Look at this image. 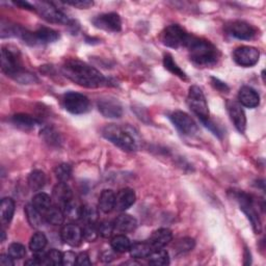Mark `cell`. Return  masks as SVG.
Instances as JSON below:
<instances>
[{
    "instance_id": "obj_1",
    "label": "cell",
    "mask_w": 266,
    "mask_h": 266,
    "mask_svg": "<svg viewBox=\"0 0 266 266\" xmlns=\"http://www.w3.org/2000/svg\"><path fill=\"white\" fill-rule=\"evenodd\" d=\"M62 72L74 83L87 88H97L107 82L100 71L79 60L67 61L62 68Z\"/></svg>"
},
{
    "instance_id": "obj_2",
    "label": "cell",
    "mask_w": 266,
    "mask_h": 266,
    "mask_svg": "<svg viewBox=\"0 0 266 266\" xmlns=\"http://www.w3.org/2000/svg\"><path fill=\"white\" fill-rule=\"evenodd\" d=\"M191 62L199 67L214 66L218 58L219 52L210 41L202 38L190 36L186 44Z\"/></svg>"
},
{
    "instance_id": "obj_3",
    "label": "cell",
    "mask_w": 266,
    "mask_h": 266,
    "mask_svg": "<svg viewBox=\"0 0 266 266\" xmlns=\"http://www.w3.org/2000/svg\"><path fill=\"white\" fill-rule=\"evenodd\" d=\"M102 135L107 141L124 151L133 152L139 149L138 135L131 127L109 124L102 129Z\"/></svg>"
},
{
    "instance_id": "obj_4",
    "label": "cell",
    "mask_w": 266,
    "mask_h": 266,
    "mask_svg": "<svg viewBox=\"0 0 266 266\" xmlns=\"http://www.w3.org/2000/svg\"><path fill=\"white\" fill-rule=\"evenodd\" d=\"M2 69L8 76L17 81L25 72L21 62V55L17 48L5 46L2 49Z\"/></svg>"
},
{
    "instance_id": "obj_5",
    "label": "cell",
    "mask_w": 266,
    "mask_h": 266,
    "mask_svg": "<svg viewBox=\"0 0 266 266\" xmlns=\"http://www.w3.org/2000/svg\"><path fill=\"white\" fill-rule=\"evenodd\" d=\"M187 105L189 109L199 117L202 124L210 119L208 103H207L202 88H200L199 86L193 85L189 87L187 95Z\"/></svg>"
},
{
    "instance_id": "obj_6",
    "label": "cell",
    "mask_w": 266,
    "mask_h": 266,
    "mask_svg": "<svg viewBox=\"0 0 266 266\" xmlns=\"http://www.w3.org/2000/svg\"><path fill=\"white\" fill-rule=\"evenodd\" d=\"M189 37L183 27L178 24H172L161 32L160 41L167 47L178 49L180 47H186Z\"/></svg>"
},
{
    "instance_id": "obj_7",
    "label": "cell",
    "mask_w": 266,
    "mask_h": 266,
    "mask_svg": "<svg viewBox=\"0 0 266 266\" xmlns=\"http://www.w3.org/2000/svg\"><path fill=\"white\" fill-rule=\"evenodd\" d=\"M235 199L239 203L240 209L249 219L256 234H260L262 231V224L252 197L243 193V191H238V193H235Z\"/></svg>"
},
{
    "instance_id": "obj_8",
    "label": "cell",
    "mask_w": 266,
    "mask_h": 266,
    "mask_svg": "<svg viewBox=\"0 0 266 266\" xmlns=\"http://www.w3.org/2000/svg\"><path fill=\"white\" fill-rule=\"evenodd\" d=\"M34 6L36 8V12L39 13L40 16L50 23L68 25L71 21L67 15L64 14L53 3L42 2L36 3Z\"/></svg>"
},
{
    "instance_id": "obj_9",
    "label": "cell",
    "mask_w": 266,
    "mask_h": 266,
    "mask_svg": "<svg viewBox=\"0 0 266 266\" xmlns=\"http://www.w3.org/2000/svg\"><path fill=\"white\" fill-rule=\"evenodd\" d=\"M63 103L65 108L73 114H82L90 110L91 103L88 98L82 94L69 92L64 95Z\"/></svg>"
},
{
    "instance_id": "obj_10",
    "label": "cell",
    "mask_w": 266,
    "mask_h": 266,
    "mask_svg": "<svg viewBox=\"0 0 266 266\" xmlns=\"http://www.w3.org/2000/svg\"><path fill=\"white\" fill-rule=\"evenodd\" d=\"M170 119L174 126L184 136H195L198 132V125L193 117L184 111L177 110L170 114Z\"/></svg>"
},
{
    "instance_id": "obj_11",
    "label": "cell",
    "mask_w": 266,
    "mask_h": 266,
    "mask_svg": "<svg viewBox=\"0 0 266 266\" xmlns=\"http://www.w3.org/2000/svg\"><path fill=\"white\" fill-rule=\"evenodd\" d=\"M260 51L252 46H240L233 52V58L236 64L241 67H253L259 62Z\"/></svg>"
},
{
    "instance_id": "obj_12",
    "label": "cell",
    "mask_w": 266,
    "mask_h": 266,
    "mask_svg": "<svg viewBox=\"0 0 266 266\" xmlns=\"http://www.w3.org/2000/svg\"><path fill=\"white\" fill-rule=\"evenodd\" d=\"M93 24L97 28L110 33H119L122 29V20L120 15L116 13L99 15V16L93 19Z\"/></svg>"
},
{
    "instance_id": "obj_13",
    "label": "cell",
    "mask_w": 266,
    "mask_h": 266,
    "mask_svg": "<svg viewBox=\"0 0 266 266\" xmlns=\"http://www.w3.org/2000/svg\"><path fill=\"white\" fill-rule=\"evenodd\" d=\"M226 31L229 35L239 40H252L257 34L256 28L253 25L240 20H236L227 24Z\"/></svg>"
},
{
    "instance_id": "obj_14",
    "label": "cell",
    "mask_w": 266,
    "mask_h": 266,
    "mask_svg": "<svg viewBox=\"0 0 266 266\" xmlns=\"http://www.w3.org/2000/svg\"><path fill=\"white\" fill-rule=\"evenodd\" d=\"M227 109L234 126L240 133H244L246 128V116L240 103L234 100L227 101Z\"/></svg>"
},
{
    "instance_id": "obj_15",
    "label": "cell",
    "mask_w": 266,
    "mask_h": 266,
    "mask_svg": "<svg viewBox=\"0 0 266 266\" xmlns=\"http://www.w3.org/2000/svg\"><path fill=\"white\" fill-rule=\"evenodd\" d=\"M99 111L105 117L119 119L123 114V108L119 102L114 99H101L97 103Z\"/></svg>"
},
{
    "instance_id": "obj_16",
    "label": "cell",
    "mask_w": 266,
    "mask_h": 266,
    "mask_svg": "<svg viewBox=\"0 0 266 266\" xmlns=\"http://www.w3.org/2000/svg\"><path fill=\"white\" fill-rule=\"evenodd\" d=\"M61 236L62 240L71 246L79 245L83 238L82 230L79 226L74 224H68L64 226L61 232Z\"/></svg>"
},
{
    "instance_id": "obj_17",
    "label": "cell",
    "mask_w": 266,
    "mask_h": 266,
    "mask_svg": "<svg viewBox=\"0 0 266 266\" xmlns=\"http://www.w3.org/2000/svg\"><path fill=\"white\" fill-rule=\"evenodd\" d=\"M137 195L131 188H123L115 195L114 209L117 211H125L136 203Z\"/></svg>"
},
{
    "instance_id": "obj_18",
    "label": "cell",
    "mask_w": 266,
    "mask_h": 266,
    "mask_svg": "<svg viewBox=\"0 0 266 266\" xmlns=\"http://www.w3.org/2000/svg\"><path fill=\"white\" fill-rule=\"evenodd\" d=\"M238 101L241 106L255 108L260 104V96L253 87L242 86L238 93Z\"/></svg>"
},
{
    "instance_id": "obj_19",
    "label": "cell",
    "mask_w": 266,
    "mask_h": 266,
    "mask_svg": "<svg viewBox=\"0 0 266 266\" xmlns=\"http://www.w3.org/2000/svg\"><path fill=\"white\" fill-rule=\"evenodd\" d=\"M173 239V233L170 229H158L151 235L150 239L148 242L150 243L151 247L154 249H159L169 244Z\"/></svg>"
},
{
    "instance_id": "obj_20",
    "label": "cell",
    "mask_w": 266,
    "mask_h": 266,
    "mask_svg": "<svg viewBox=\"0 0 266 266\" xmlns=\"http://www.w3.org/2000/svg\"><path fill=\"white\" fill-rule=\"evenodd\" d=\"M53 198L56 202V204L64 209V207L73 200V194L72 190L69 187V185L65 182L58 183L54 189H53Z\"/></svg>"
},
{
    "instance_id": "obj_21",
    "label": "cell",
    "mask_w": 266,
    "mask_h": 266,
    "mask_svg": "<svg viewBox=\"0 0 266 266\" xmlns=\"http://www.w3.org/2000/svg\"><path fill=\"white\" fill-rule=\"evenodd\" d=\"M113 224L114 230L122 233H130L137 229L138 220L129 214H121L116 217Z\"/></svg>"
},
{
    "instance_id": "obj_22",
    "label": "cell",
    "mask_w": 266,
    "mask_h": 266,
    "mask_svg": "<svg viewBox=\"0 0 266 266\" xmlns=\"http://www.w3.org/2000/svg\"><path fill=\"white\" fill-rule=\"evenodd\" d=\"M35 45L37 44H49L60 39V34L49 27H41L34 33Z\"/></svg>"
},
{
    "instance_id": "obj_23",
    "label": "cell",
    "mask_w": 266,
    "mask_h": 266,
    "mask_svg": "<svg viewBox=\"0 0 266 266\" xmlns=\"http://www.w3.org/2000/svg\"><path fill=\"white\" fill-rule=\"evenodd\" d=\"M11 121L15 126L23 130H31L39 123L36 117L26 113L15 114L12 116Z\"/></svg>"
},
{
    "instance_id": "obj_24",
    "label": "cell",
    "mask_w": 266,
    "mask_h": 266,
    "mask_svg": "<svg viewBox=\"0 0 266 266\" xmlns=\"http://www.w3.org/2000/svg\"><path fill=\"white\" fill-rule=\"evenodd\" d=\"M115 203V195L111 189H104L101 193L99 198V209L104 212L109 213L112 209H114Z\"/></svg>"
},
{
    "instance_id": "obj_25",
    "label": "cell",
    "mask_w": 266,
    "mask_h": 266,
    "mask_svg": "<svg viewBox=\"0 0 266 266\" xmlns=\"http://www.w3.org/2000/svg\"><path fill=\"white\" fill-rule=\"evenodd\" d=\"M15 212V202L11 198H5L0 205V218L4 226L9 225L13 219Z\"/></svg>"
},
{
    "instance_id": "obj_26",
    "label": "cell",
    "mask_w": 266,
    "mask_h": 266,
    "mask_svg": "<svg viewBox=\"0 0 266 266\" xmlns=\"http://www.w3.org/2000/svg\"><path fill=\"white\" fill-rule=\"evenodd\" d=\"M65 213L64 210L60 206H51L50 208L44 213V217L47 220V223L53 226H60L64 223L65 220Z\"/></svg>"
},
{
    "instance_id": "obj_27",
    "label": "cell",
    "mask_w": 266,
    "mask_h": 266,
    "mask_svg": "<svg viewBox=\"0 0 266 266\" xmlns=\"http://www.w3.org/2000/svg\"><path fill=\"white\" fill-rule=\"evenodd\" d=\"M129 252L133 258L144 259L150 256V254L153 252V248L149 242H136L131 244Z\"/></svg>"
},
{
    "instance_id": "obj_28",
    "label": "cell",
    "mask_w": 266,
    "mask_h": 266,
    "mask_svg": "<svg viewBox=\"0 0 266 266\" xmlns=\"http://www.w3.org/2000/svg\"><path fill=\"white\" fill-rule=\"evenodd\" d=\"M46 183V175L40 170H35L28 176V185L34 191L41 190Z\"/></svg>"
},
{
    "instance_id": "obj_29",
    "label": "cell",
    "mask_w": 266,
    "mask_h": 266,
    "mask_svg": "<svg viewBox=\"0 0 266 266\" xmlns=\"http://www.w3.org/2000/svg\"><path fill=\"white\" fill-rule=\"evenodd\" d=\"M164 65H165V68L170 71L172 74H174V75L178 76L179 78L183 79V80H187V76L186 74L184 73V71L177 65V63L174 61V58L171 54H165L164 56Z\"/></svg>"
},
{
    "instance_id": "obj_30",
    "label": "cell",
    "mask_w": 266,
    "mask_h": 266,
    "mask_svg": "<svg viewBox=\"0 0 266 266\" xmlns=\"http://www.w3.org/2000/svg\"><path fill=\"white\" fill-rule=\"evenodd\" d=\"M25 213L28 219V223L35 228H39L43 224L42 213L36 208L33 204H28L25 207Z\"/></svg>"
},
{
    "instance_id": "obj_31",
    "label": "cell",
    "mask_w": 266,
    "mask_h": 266,
    "mask_svg": "<svg viewBox=\"0 0 266 266\" xmlns=\"http://www.w3.org/2000/svg\"><path fill=\"white\" fill-rule=\"evenodd\" d=\"M32 204L36 207V208L42 213L44 214L45 213L50 207L51 205V198L47 195V194H44V193H39L37 194L34 198H33V202Z\"/></svg>"
},
{
    "instance_id": "obj_32",
    "label": "cell",
    "mask_w": 266,
    "mask_h": 266,
    "mask_svg": "<svg viewBox=\"0 0 266 266\" xmlns=\"http://www.w3.org/2000/svg\"><path fill=\"white\" fill-rule=\"evenodd\" d=\"M149 263L152 265H158V266H164L170 264V256L167 250L159 248L154 249L153 252L150 254Z\"/></svg>"
},
{
    "instance_id": "obj_33",
    "label": "cell",
    "mask_w": 266,
    "mask_h": 266,
    "mask_svg": "<svg viewBox=\"0 0 266 266\" xmlns=\"http://www.w3.org/2000/svg\"><path fill=\"white\" fill-rule=\"evenodd\" d=\"M111 247L117 253H126L130 250L131 242L125 235H116L111 239Z\"/></svg>"
},
{
    "instance_id": "obj_34",
    "label": "cell",
    "mask_w": 266,
    "mask_h": 266,
    "mask_svg": "<svg viewBox=\"0 0 266 266\" xmlns=\"http://www.w3.org/2000/svg\"><path fill=\"white\" fill-rule=\"evenodd\" d=\"M41 137L44 139V141H45L50 146L58 147L62 143V139H61L60 133H58L57 131H55L53 128H49V127L44 128L42 130V132H41Z\"/></svg>"
},
{
    "instance_id": "obj_35",
    "label": "cell",
    "mask_w": 266,
    "mask_h": 266,
    "mask_svg": "<svg viewBox=\"0 0 266 266\" xmlns=\"http://www.w3.org/2000/svg\"><path fill=\"white\" fill-rule=\"evenodd\" d=\"M80 219H82L85 224H96L98 219V210L92 205L82 206Z\"/></svg>"
},
{
    "instance_id": "obj_36",
    "label": "cell",
    "mask_w": 266,
    "mask_h": 266,
    "mask_svg": "<svg viewBox=\"0 0 266 266\" xmlns=\"http://www.w3.org/2000/svg\"><path fill=\"white\" fill-rule=\"evenodd\" d=\"M47 244V237L45 234L42 232H37L33 235V237L29 241V247L33 252H38V250H42Z\"/></svg>"
},
{
    "instance_id": "obj_37",
    "label": "cell",
    "mask_w": 266,
    "mask_h": 266,
    "mask_svg": "<svg viewBox=\"0 0 266 266\" xmlns=\"http://www.w3.org/2000/svg\"><path fill=\"white\" fill-rule=\"evenodd\" d=\"M81 207L78 203L74 202L73 200L70 201L65 207H64V213L66 216H68L70 219H79L80 213H81Z\"/></svg>"
},
{
    "instance_id": "obj_38",
    "label": "cell",
    "mask_w": 266,
    "mask_h": 266,
    "mask_svg": "<svg viewBox=\"0 0 266 266\" xmlns=\"http://www.w3.org/2000/svg\"><path fill=\"white\" fill-rule=\"evenodd\" d=\"M55 176L60 182L67 183L72 176V168L70 165L62 164L55 169Z\"/></svg>"
},
{
    "instance_id": "obj_39",
    "label": "cell",
    "mask_w": 266,
    "mask_h": 266,
    "mask_svg": "<svg viewBox=\"0 0 266 266\" xmlns=\"http://www.w3.org/2000/svg\"><path fill=\"white\" fill-rule=\"evenodd\" d=\"M11 257L14 259H22L26 256V248L23 244L18 243V242H14L9 246V253Z\"/></svg>"
},
{
    "instance_id": "obj_40",
    "label": "cell",
    "mask_w": 266,
    "mask_h": 266,
    "mask_svg": "<svg viewBox=\"0 0 266 266\" xmlns=\"http://www.w3.org/2000/svg\"><path fill=\"white\" fill-rule=\"evenodd\" d=\"M194 246H195V240L193 238H188V237L178 240V242L175 244L176 252L180 254L189 252V250L194 248Z\"/></svg>"
},
{
    "instance_id": "obj_41",
    "label": "cell",
    "mask_w": 266,
    "mask_h": 266,
    "mask_svg": "<svg viewBox=\"0 0 266 266\" xmlns=\"http://www.w3.org/2000/svg\"><path fill=\"white\" fill-rule=\"evenodd\" d=\"M82 234H83V238L85 240L94 241L99 236L98 227L96 226V224H85L84 229L82 230Z\"/></svg>"
},
{
    "instance_id": "obj_42",
    "label": "cell",
    "mask_w": 266,
    "mask_h": 266,
    "mask_svg": "<svg viewBox=\"0 0 266 266\" xmlns=\"http://www.w3.org/2000/svg\"><path fill=\"white\" fill-rule=\"evenodd\" d=\"M114 231V224L111 223L109 220H104L100 223V225L98 226V232L99 235L102 236V237L104 238H108L112 235Z\"/></svg>"
},
{
    "instance_id": "obj_43",
    "label": "cell",
    "mask_w": 266,
    "mask_h": 266,
    "mask_svg": "<svg viewBox=\"0 0 266 266\" xmlns=\"http://www.w3.org/2000/svg\"><path fill=\"white\" fill-rule=\"evenodd\" d=\"M65 4L75 7L77 9L85 10V9H90L91 7L94 6L93 2H90V0H69V2H66Z\"/></svg>"
},
{
    "instance_id": "obj_44",
    "label": "cell",
    "mask_w": 266,
    "mask_h": 266,
    "mask_svg": "<svg viewBox=\"0 0 266 266\" xmlns=\"http://www.w3.org/2000/svg\"><path fill=\"white\" fill-rule=\"evenodd\" d=\"M49 262L51 265H61L63 264V254L57 249H51L48 253Z\"/></svg>"
},
{
    "instance_id": "obj_45",
    "label": "cell",
    "mask_w": 266,
    "mask_h": 266,
    "mask_svg": "<svg viewBox=\"0 0 266 266\" xmlns=\"http://www.w3.org/2000/svg\"><path fill=\"white\" fill-rule=\"evenodd\" d=\"M211 84L214 86V88H216V90L219 91L220 93H228L229 92V86L225 82L220 81L219 79H217L215 77L211 78Z\"/></svg>"
},
{
    "instance_id": "obj_46",
    "label": "cell",
    "mask_w": 266,
    "mask_h": 266,
    "mask_svg": "<svg viewBox=\"0 0 266 266\" xmlns=\"http://www.w3.org/2000/svg\"><path fill=\"white\" fill-rule=\"evenodd\" d=\"M77 262V256L73 252H67L63 254V265L71 266Z\"/></svg>"
},
{
    "instance_id": "obj_47",
    "label": "cell",
    "mask_w": 266,
    "mask_h": 266,
    "mask_svg": "<svg viewBox=\"0 0 266 266\" xmlns=\"http://www.w3.org/2000/svg\"><path fill=\"white\" fill-rule=\"evenodd\" d=\"M76 264L80 265V266H90V265H92V262L90 260V257H88V255L86 253H80L77 256Z\"/></svg>"
},
{
    "instance_id": "obj_48",
    "label": "cell",
    "mask_w": 266,
    "mask_h": 266,
    "mask_svg": "<svg viewBox=\"0 0 266 266\" xmlns=\"http://www.w3.org/2000/svg\"><path fill=\"white\" fill-rule=\"evenodd\" d=\"M0 264L4 265V266H13L15 265L14 262V258L11 257L9 254L8 255H2L0 256Z\"/></svg>"
},
{
    "instance_id": "obj_49",
    "label": "cell",
    "mask_w": 266,
    "mask_h": 266,
    "mask_svg": "<svg viewBox=\"0 0 266 266\" xmlns=\"http://www.w3.org/2000/svg\"><path fill=\"white\" fill-rule=\"evenodd\" d=\"M15 5H16V6H19V7H21L22 9H26V10L36 11V8H35V6L31 5V4H29V3H26V2H16V3H15Z\"/></svg>"
},
{
    "instance_id": "obj_50",
    "label": "cell",
    "mask_w": 266,
    "mask_h": 266,
    "mask_svg": "<svg viewBox=\"0 0 266 266\" xmlns=\"http://www.w3.org/2000/svg\"><path fill=\"white\" fill-rule=\"evenodd\" d=\"M245 262H244V264L245 265H248V264H250V253L248 252V250H247V248H245Z\"/></svg>"
},
{
    "instance_id": "obj_51",
    "label": "cell",
    "mask_w": 266,
    "mask_h": 266,
    "mask_svg": "<svg viewBox=\"0 0 266 266\" xmlns=\"http://www.w3.org/2000/svg\"><path fill=\"white\" fill-rule=\"evenodd\" d=\"M2 235H3V237H2V242H4L5 239H6V232H5L4 229L2 230Z\"/></svg>"
}]
</instances>
